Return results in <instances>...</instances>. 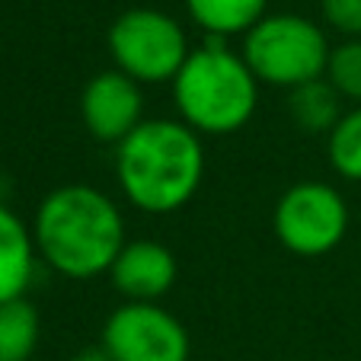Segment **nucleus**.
<instances>
[{
    "label": "nucleus",
    "instance_id": "obj_1",
    "mask_svg": "<svg viewBox=\"0 0 361 361\" xmlns=\"http://www.w3.org/2000/svg\"><path fill=\"white\" fill-rule=\"evenodd\" d=\"M32 240L39 259L58 275L90 281L109 272L125 250V218L118 204L93 185H58L35 208Z\"/></svg>",
    "mask_w": 361,
    "mask_h": 361
},
{
    "label": "nucleus",
    "instance_id": "obj_2",
    "mask_svg": "<svg viewBox=\"0 0 361 361\" xmlns=\"http://www.w3.org/2000/svg\"><path fill=\"white\" fill-rule=\"evenodd\" d=\"M116 179L122 195L137 212H179L202 189V135L179 118H144L116 147Z\"/></svg>",
    "mask_w": 361,
    "mask_h": 361
},
{
    "label": "nucleus",
    "instance_id": "obj_3",
    "mask_svg": "<svg viewBox=\"0 0 361 361\" xmlns=\"http://www.w3.org/2000/svg\"><path fill=\"white\" fill-rule=\"evenodd\" d=\"M179 122L202 137H224L240 131L259 106V80L243 55H233L221 39L192 48L173 80Z\"/></svg>",
    "mask_w": 361,
    "mask_h": 361
},
{
    "label": "nucleus",
    "instance_id": "obj_4",
    "mask_svg": "<svg viewBox=\"0 0 361 361\" xmlns=\"http://www.w3.org/2000/svg\"><path fill=\"white\" fill-rule=\"evenodd\" d=\"M329 51L326 32L314 20L300 13H266L243 35L240 55L259 83L298 90L326 77Z\"/></svg>",
    "mask_w": 361,
    "mask_h": 361
},
{
    "label": "nucleus",
    "instance_id": "obj_5",
    "mask_svg": "<svg viewBox=\"0 0 361 361\" xmlns=\"http://www.w3.org/2000/svg\"><path fill=\"white\" fill-rule=\"evenodd\" d=\"M106 42L116 71L137 83H173L192 51L183 26L154 7H131L118 13Z\"/></svg>",
    "mask_w": 361,
    "mask_h": 361
},
{
    "label": "nucleus",
    "instance_id": "obj_6",
    "mask_svg": "<svg viewBox=\"0 0 361 361\" xmlns=\"http://www.w3.org/2000/svg\"><path fill=\"white\" fill-rule=\"evenodd\" d=\"M272 231L294 256H326L345 240L348 204L329 183H298L275 202Z\"/></svg>",
    "mask_w": 361,
    "mask_h": 361
},
{
    "label": "nucleus",
    "instance_id": "obj_7",
    "mask_svg": "<svg viewBox=\"0 0 361 361\" xmlns=\"http://www.w3.org/2000/svg\"><path fill=\"white\" fill-rule=\"evenodd\" d=\"M112 361H189L185 326L157 304L116 307L102 326V342Z\"/></svg>",
    "mask_w": 361,
    "mask_h": 361
},
{
    "label": "nucleus",
    "instance_id": "obj_8",
    "mask_svg": "<svg viewBox=\"0 0 361 361\" xmlns=\"http://www.w3.org/2000/svg\"><path fill=\"white\" fill-rule=\"evenodd\" d=\"M80 118L96 141L118 147L144 122L141 83L116 68L93 74L80 93Z\"/></svg>",
    "mask_w": 361,
    "mask_h": 361
},
{
    "label": "nucleus",
    "instance_id": "obj_9",
    "mask_svg": "<svg viewBox=\"0 0 361 361\" xmlns=\"http://www.w3.org/2000/svg\"><path fill=\"white\" fill-rule=\"evenodd\" d=\"M176 275V256L157 240H128L109 269L116 291L131 304H157L164 294L173 291Z\"/></svg>",
    "mask_w": 361,
    "mask_h": 361
},
{
    "label": "nucleus",
    "instance_id": "obj_10",
    "mask_svg": "<svg viewBox=\"0 0 361 361\" xmlns=\"http://www.w3.org/2000/svg\"><path fill=\"white\" fill-rule=\"evenodd\" d=\"M35 240L32 227H26L7 204H0V304L26 294L35 275Z\"/></svg>",
    "mask_w": 361,
    "mask_h": 361
},
{
    "label": "nucleus",
    "instance_id": "obj_11",
    "mask_svg": "<svg viewBox=\"0 0 361 361\" xmlns=\"http://www.w3.org/2000/svg\"><path fill=\"white\" fill-rule=\"evenodd\" d=\"M269 0H185L192 23L208 32V39L246 35L266 16Z\"/></svg>",
    "mask_w": 361,
    "mask_h": 361
},
{
    "label": "nucleus",
    "instance_id": "obj_12",
    "mask_svg": "<svg viewBox=\"0 0 361 361\" xmlns=\"http://www.w3.org/2000/svg\"><path fill=\"white\" fill-rule=\"evenodd\" d=\"M339 99L342 96L329 87V80H314V83H304V87L291 90V118L298 128L310 131V135H329L336 128V122L342 118L339 112Z\"/></svg>",
    "mask_w": 361,
    "mask_h": 361
},
{
    "label": "nucleus",
    "instance_id": "obj_13",
    "mask_svg": "<svg viewBox=\"0 0 361 361\" xmlns=\"http://www.w3.org/2000/svg\"><path fill=\"white\" fill-rule=\"evenodd\" d=\"M39 333V310L26 298L0 304V361H29Z\"/></svg>",
    "mask_w": 361,
    "mask_h": 361
},
{
    "label": "nucleus",
    "instance_id": "obj_14",
    "mask_svg": "<svg viewBox=\"0 0 361 361\" xmlns=\"http://www.w3.org/2000/svg\"><path fill=\"white\" fill-rule=\"evenodd\" d=\"M329 166L348 183H361V106L336 122V128L326 135Z\"/></svg>",
    "mask_w": 361,
    "mask_h": 361
},
{
    "label": "nucleus",
    "instance_id": "obj_15",
    "mask_svg": "<svg viewBox=\"0 0 361 361\" xmlns=\"http://www.w3.org/2000/svg\"><path fill=\"white\" fill-rule=\"evenodd\" d=\"M326 80L342 99L361 106V39H348L329 51Z\"/></svg>",
    "mask_w": 361,
    "mask_h": 361
},
{
    "label": "nucleus",
    "instance_id": "obj_16",
    "mask_svg": "<svg viewBox=\"0 0 361 361\" xmlns=\"http://www.w3.org/2000/svg\"><path fill=\"white\" fill-rule=\"evenodd\" d=\"M323 20L348 39H361V0H320Z\"/></svg>",
    "mask_w": 361,
    "mask_h": 361
},
{
    "label": "nucleus",
    "instance_id": "obj_17",
    "mask_svg": "<svg viewBox=\"0 0 361 361\" xmlns=\"http://www.w3.org/2000/svg\"><path fill=\"white\" fill-rule=\"evenodd\" d=\"M68 361H112V358L102 345H90V348H80L77 355H71Z\"/></svg>",
    "mask_w": 361,
    "mask_h": 361
}]
</instances>
